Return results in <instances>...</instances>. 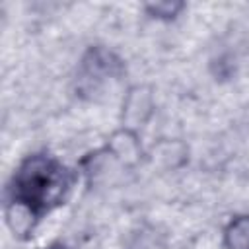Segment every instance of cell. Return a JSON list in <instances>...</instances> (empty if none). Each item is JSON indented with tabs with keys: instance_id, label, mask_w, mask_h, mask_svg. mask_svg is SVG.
<instances>
[{
	"instance_id": "obj_2",
	"label": "cell",
	"mask_w": 249,
	"mask_h": 249,
	"mask_svg": "<svg viewBox=\"0 0 249 249\" xmlns=\"http://www.w3.org/2000/svg\"><path fill=\"white\" fill-rule=\"evenodd\" d=\"M124 74V62L105 47H89L76 72V91L84 97L99 95L111 82Z\"/></svg>"
},
{
	"instance_id": "obj_1",
	"label": "cell",
	"mask_w": 249,
	"mask_h": 249,
	"mask_svg": "<svg viewBox=\"0 0 249 249\" xmlns=\"http://www.w3.org/2000/svg\"><path fill=\"white\" fill-rule=\"evenodd\" d=\"M76 183V173L45 152L31 154L16 167L6 198V218H21L14 233L31 231L35 222L66 202Z\"/></svg>"
},
{
	"instance_id": "obj_4",
	"label": "cell",
	"mask_w": 249,
	"mask_h": 249,
	"mask_svg": "<svg viewBox=\"0 0 249 249\" xmlns=\"http://www.w3.org/2000/svg\"><path fill=\"white\" fill-rule=\"evenodd\" d=\"M154 113V95L146 86H134L126 91L123 99V126L138 132V126H144Z\"/></svg>"
},
{
	"instance_id": "obj_7",
	"label": "cell",
	"mask_w": 249,
	"mask_h": 249,
	"mask_svg": "<svg viewBox=\"0 0 249 249\" xmlns=\"http://www.w3.org/2000/svg\"><path fill=\"white\" fill-rule=\"evenodd\" d=\"M45 249H68L64 243H51V245H47Z\"/></svg>"
},
{
	"instance_id": "obj_3",
	"label": "cell",
	"mask_w": 249,
	"mask_h": 249,
	"mask_svg": "<svg viewBox=\"0 0 249 249\" xmlns=\"http://www.w3.org/2000/svg\"><path fill=\"white\" fill-rule=\"evenodd\" d=\"M103 150H105V154L113 161L121 163L123 167H134V165H138L140 160H142V156H144L138 132L132 130V128H124V126H121L119 130H115L109 136V140L103 146Z\"/></svg>"
},
{
	"instance_id": "obj_6",
	"label": "cell",
	"mask_w": 249,
	"mask_h": 249,
	"mask_svg": "<svg viewBox=\"0 0 249 249\" xmlns=\"http://www.w3.org/2000/svg\"><path fill=\"white\" fill-rule=\"evenodd\" d=\"M183 10H185L183 2H148V4H144V12L150 18L161 19V21L175 19Z\"/></svg>"
},
{
	"instance_id": "obj_5",
	"label": "cell",
	"mask_w": 249,
	"mask_h": 249,
	"mask_svg": "<svg viewBox=\"0 0 249 249\" xmlns=\"http://www.w3.org/2000/svg\"><path fill=\"white\" fill-rule=\"evenodd\" d=\"M226 249H249V214H239L224 228Z\"/></svg>"
}]
</instances>
